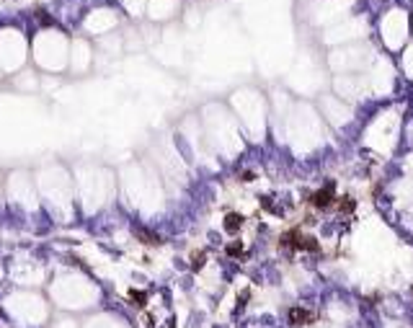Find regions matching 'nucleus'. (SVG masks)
<instances>
[{"label": "nucleus", "mask_w": 413, "mask_h": 328, "mask_svg": "<svg viewBox=\"0 0 413 328\" xmlns=\"http://www.w3.org/2000/svg\"><path fill=\"white\" fill-rule=\"evenodd\" d=\"M310 205H313L315 209H330L336 205V184L333 181H326V186H320L313 197H310Z\"/></svg>", "instance_id": "obj_1"}, {"label": "nucleus", "mask_w": 413, "mask_h": 328, "mask_svg": "<svg viewBox=\"0 0 413 328\" xmlns=\"http://www.w3.org/2000/svg\"><path fill=\"white\" fill-rule=\"evenodd\" d=\"M287 321H289L292 328H305L310 323H315L318 321V313L315 310H310V308H289V313H287Z\"/></svg>", "instance_id": "obj_2"}, {"label": "nucleus", "mask_w": 413, "mask_h": 328, "mask_svg": "<svg viewBox=\"0 0 413 328\" xmlns=\"http://www.w3.org/2000/svg\"><path fill=\"white\" fill-rule=\"evenodd\" d=\"M300 238H302V230L292 228V230H287L279 238V246L284 248V251H300Z\"/></svg>", "instance_id": "obj_3"}, {"label": "nucleus", "mask_w": 413, "mask_h": 328, "mask_svg": "<svg viewBox=\"0 0 413 328\" xmlns=\"http://www.w3.org/2000/svg\"><path fill=\"white\" fill-rule=\"evenodd\" d=\"M243 222H246V217H243V214H240V212H227L225 214V230L227 233H230V235H235L240 228H243Z\"/></svg>", "instance_id": "obj_4"}, {"label": "nucleus", "mask_w": 413, "mask_h": 328, "mask_svg": "<svg viewBox=\"0 0 413 328\" xmlns=\"http://www.w3.org/2000/svg\"><path fill=\"white\" fill-rule=\"evenodd\" d=\"M132 233H134V238L140 241V243H145V246H160V238H158L153 230H147V228H134Z\"/></svg>", "instance_id": "obj_5"}, {"label": "nucleus", "mask_w": 413, "mask_h": 328, "mask_svg": "<svg viewBox=\"0 0 413 328\" xmlns=\"http://www.w3.org/2000/svg\"><path fill=\"white\" fill-rule=\"evenodd\" d=\"M300 251L320 253V243H318V238H313V235H305V233H302V238H300Z\"/></svg>", "instance_id": "obj_6"}, {"label": "nucleus", "mask_w": 413, "mask_h": 328, "mask_svg": "<svg viewBox=\"0 0 413 328\" xmlns=\"http://www.w3.org/2000/svg\"><path fill=\"white\" fill-rule=\"evenodd\" d=\"M225 253L230 256V258H243L246 256V248H243V243H240V241H233V243L225 246Z\"/></svg>", "instance_id": "obj_7"}, {"label": "nucleus", "mask_w": 413, "mask_h": 328, "mask_svg": "<svg viewBox=\"0 0 413 328\" xmlns=\"http://www.w3.org/2000/svg\"><path fill=\"white\" fill-rule=\"evenodd\" d=\"M206 264V251H194L191 253V271H202Z\"/></svg>", "instance_id": "obj_8"}, {"label": "nucleus", "mask_w": 413, "mask_h": 328, "mask_svg": "<svg viewBox=\"0 0 413 328\" xmlns=\"http://www.w3.org/2000/svg\"><path fill=\"white\" fill-rule=\"evenodd\" d=\"M336 207L341 209V212H354V209H357V202H354L351 197H336Z\"/></svg>", "instance_id": "obj_9"}, {"label": "nucleus", "mask_w": 413, "mask_h": 328, "mask_svg": "<svg viewBox=\"0 0 413 328\" xmlns=\"http://www.w3.org/2000/svg\"><path fill=\"white\" fill-rule=\"evenodd\" d=\"M127 295H129V300L137 305V308H145V305H147V295H145V292H140V289H129Z\"/></svg>", "instance_id": "obj_10"}, {"label": "nucleus", "mask_w": 413, "mask_h": 328, "mask_svg": "<svg viewBox=\"0 0 413 328\" xmlns=\"http://www.w3.org/2000/svg\"><path fill=\"white\" fill-rule=\"evenodd\" d=\"M411 295H413V287H411Z\"/></svg>", "instance_id": "obj_11"}]
</instances>
